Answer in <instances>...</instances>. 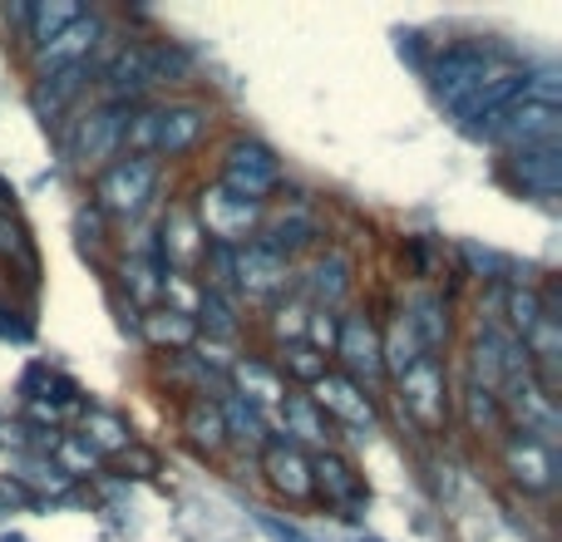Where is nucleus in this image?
Masks as SVG:
<instances>
[{"label":"nucleus","mask_w":562,"mask_h":542,"mask_svg":"<svg viewBox=\"0 0 562 542\" xmlns=\"http://www.w3.org/2000/svg\"><path fill=\"white\" fill-rule=\"evenodd\" d=\"M154 188H158V158H144V154L114 158L109 168H99L94 207L99 213H114V217H134L148 207Z\"/></svg>","instance_id":"nucleus-1"},{"label":"nucleus","mask_w":562,"mask_h":542,"mask_svg":"<svg viewBox=\"0 0 562 542\" xmlns=\"http://www.w3.org/2000/svg\"><path fill=\"white\" fill-rule=\"evenodd\" d=\"M395 385H400V399H405L409 419H415L425 434H439L449 419V380H445L439 355H419Z\"/></svg>","instance_id":"nucleus-2"},{"label":"nucleus","mask_w":562,"mask_h":542,"mask_svg":"<svg viewBox=\"0 0 562 542\" xmlns=\"http://www.w3.org/2000/svg\"><path fill=\"white\" fill-rule=\"evenodd\" d=\"M281 183V163L267 144L257 138H237L223 154V188L233 197H247V203H262L267 193Z\"/></svg>","instance_id":"nucleus-3"},{"label":"nucleus","mask_w":562,"mask_h":542,"mask_svg":"<svg viewBox=\"0 0 562 542\" xmlns=\"http://www.w3.org/2000/svg\"><path fill=\"white\" fill-rule=\"evenodd\" d=\"M128 118H134V104H114V99H109V104H99V109H89V114L79 118L75 144H69L75 163H85V168H109V158L124 148Z\"/></svg>","instance_id":"nucleus-4"},{"label":"nucleus","mask_w":562,"mask_h":542,"mask_svg":"<svg viewBox=\"0 0 562 542\" xmlns=\"http://www.w3.org/2000/svg\"><path fill=\"white\" fill-rule=\"evenodd\" d=\"M558 128H562V109L533 104V99H514V104L488 124L484 138H498V144H508L518 154V148H553Z\"/></svg>","instance_id":"nucleus-5"},{"label":"nucleus","mask_w":562,"mask_h":542,"mask_svg":"<svg viewBox=\"0 0 562 542\" xmlns=\"http://www.w3.org/2000/svg\"><path fill=\"white\" fill-rule=\"evenodd\" d=\"M508 459V474H514V484L524 488V494H553L558 488V444L543 434H528V429H514V439H508L504 449Z\"/></svg>","instance_id":"nucleus-6"},{"label":"nucleus","mask_w":562,"mask_h":542,"mask_svg":"<svg viewBox=\"0 0 562 542\" xmlns=\"http://www.w3.org/2000/svg\"><path fill=\"white\" fill-rule=\"evenodd\" d=\"M484 75H494V49L449 45L445 55L435 59V69H429V84H435V94L445 99V104H454V99H464Z\"/></svg>","instance_id":"nucleus-7"},{"label":"nucleus","mask_w":562,"mask_h":542,"mask_svg":"<svg viewBox=\"0 0 562 542\" xmlns=\"http://www.w3.org/2000/svg\"><path fill=\"white\" fill-rule=\"evenodd\" d=\"M316 395H311V405L321 409V415L340 419L346 429H375V399L366 395V385H356L350 375H336V370H326V375L316 380Z\"/></svg>","instance_id":"nucleus-8"},{"label":"nucleus","mask_w":562,"mask_h":542,"mask_svg":"<svg viewBox=\"0 0 562 542\" xmlns=\"http://www.w3.org/2000/svg\"><path fill=\"white\" fill-rule=\"evenodd\" d=\"M257 207L262 203H247V197H233L227 188H213V193H203L198 227H203V237H213V242L237 247V242H247V233H252Z\"/></svg>","instance_id":"nucleus-9"},{"label":"nucleus","mask_w":562,"mask_h":542,"mask_svg":"<svg viewBox=\"0 0 562 542\" xmlns=\"http://www.w3.org/2000/svg\"><path fill=\"white\" fill-rule=\"evenodd\" d=\"M262 468H267V484H272L281 498H291V504H306V498L316 494V484H311V454L301 444H291L286 434H277L272 444L262 449Z\"/></svg>","instance_id":"nucleus-10"},{"label":"nucleus","mask_w":562,"mask_h":542,"mask_svg":"<svg viewBox=\"0 0 562 542\" xmlns=\"http://www.w3.org/2000/svg\"><path fill=\"white\" fill-rule=\"evenodd\" d=\"M330 346H336V355L346 360L340 375H350L356 385L380 375V336H375V326H370V316H340Z\"/></svg>","instance_id":"nucleus-11"},{"label":"nucleus","mask_w":562,"mask_h":542,"mask_svg":"<svg viewBox=\"0 0 562 542\" xmlns=\"http://www.w3.org/2000/svg\"><path fill=\"white\" fill-rule=\"evenodd\" d=\"M504 178L514 188H524V193H533V197H558V188H562L558 144L553 148H518V154H508Z\"/></svg>","instance_id":"nucleus-12"},{"label":"nucleus","mask_w":562,"mask_h":542,"mask_svg":"<svg viewBox=\"0 0 562 542\" xmlns=\"http://www.w3.org/2000/svg\"><path fill=\"white\" fill-rule=\"evenodd\" d=\"M291 276V262L277 257L267 242H247L237 247V291H252V296H277Z\"/></svg>","instance_id":"nucleus-13"},{"label":"nucleus","mask_w":562,"mask_h":542,"mask_svg":"<svg viewBox=\"0 0 562 542\" xmlns=\"http://www.w3.org/2000/svg\"><path fill=\"white\" fill-rule=\"evenodd\" d=\"M207 128V109L203 104H168L158 109V154L168 158H183L198 148V138H203Z\"/></svg>","instance_id":"nucleus-14"},{"label":"nucleus","mask_w":562,"mask_h":542,"mask_svg":"<svg viewBox=\"0 0 562 542\" xmlns=\"http://www.w3.org/2000/svg\"><path fill=\"white\" fill-rule=\"evenodd\" d=\"M99 15H79L69 30H59L49 45H40L35 49V65H40V75L45 69H59V65H85V55L99 45Z\"/></svg>","instance_id":"nucleus-15"},{"label":"nucleus","mask_w":562,"mask_h":542,"mask_svg":"<svg viewBox=\"0 0 562 542\" xmlns=\"http://www.w3.org/2000/svg\"><path fill=\"white\" fill-rule=\"evenodd\" d=\"M85 75H89V65L45 69V75L35 79V114L45 118V124H49V118H59L79 99V89H85Z\"/></svg>","instance_id":"nucleus-16"},{"label":"nucleus","mask_w":562,"mask_h":542,"mask_svg":"<svg viewBox=\"0 0 562 542\" xmlns=\"http://www.w3.org/2000/svg\"><path fill=\"white\" fill-rule=\"evenodd\" d=\"M311 484H316L336 508H360L366 504V488H360L356 468H350L340 454H330V449L311 459Z\"/></svg>","instance_id":"nucleus-17"},{"label":"nucleus","mask_w":562,"mask_h":542,"mask_svg":"<svg viewBox=\"0 0 562 542\" xmlns=\"http://www.w3.org/2000/svg\"><path fill=\"white\" fill-rule=\"evenodd\" d=\"M405 326H409V336L419 340V350H425V355H435V350L445 346V336H449L445 296H435V291H415V296H409V306H405Z\"/></svg>","instance_id":"nucleus-18"},{"label":"nucleus","mask_w":562,"mask_h":542,"mask_svg":"<svg viewBox=\"0 0 562 542\" xmlns=\"http://www.w3.org/2000/svg\"><path fill=\"white\" fill-rule=\"evenodd\" d=\"M158 252H164V267L168 262H183V267H198L207 252V237L203 227H198L193 213H183V207H173L164 223V242H158Z\"/></svg>","instance_id":"nucleus-19"},{"label":"nucleus","mask_w":562,"mask_h":542,"mask_svg":"<svg viewBox=\"0 0 562 542\" xmlns=\"http://www.w3.org/2000/svg\"><path fill=\"white\" fill-rule=\"evenodd\" d=\"M233 385H237V399H247V405H257V409H272L286 399V380H281L272 365H262V360H237Z\"/></svg>","instance_id":"nucleus-20"},{"label":"nucleus","mask_w":562,"mask_h":542,"mask_svg":"<svg viewBox=\"0 0 562 542\" xmlns=\"http://www.w3.org/2000/svg\"><path fill=\"white\" fill-rule=\"evenodd\" d=\"M138 330H144L148 346H173V350H188L198 340V320L183 316V310H173V306L148 310V316L138 320Z\"/></svg>","instance_id":"nucleus-21"},{"label":"nucleus","mask_w":562,"mask_h":542,"mask_svg":"<svg viewBox=\"0 0 562 542\" xmlns=\"http://www.w3.org/2000/svg\"><path fill=\"white\" fill-rule=\"evenodd\" d=\"M281 419H286V439H291V444H301V439L326 444V439H330L326 415L311 405V395H286V399H281Z\"/></svg>","instance_id":"nucleus-22"},{"label":"nucleus","mask_w":562,"mask_h":542,"mask_svg":"<svg viewBox=\"0 0 562 542\" xmlns=\"http://www.w3.org/2000/svg\"><path fill=\"white\" fill-rule=\"evenodd\" d=\"M183 434L193 439L198 449H223L227 444V429H223V409H217V399L198 395L193 405L183 409Z\"/></svg>","instance_id":"nucleus-23"},{"label":"nucleus","mask_w":562,"mask_h":542,"mask_svg":"<svg viewBox=\"0 0 562 542\" xmlns=\"http://www.w3.org/2000/svg\"><path fill=\"white\" fill-rule=\"evenodd\" d=\"M193 320L207 326V340H237V330H243V320H237V301L217 296V291H203V296H198Z\"/></svg>","instance_id":"nucleus-24"},{"label":"nucleus","mask_w":562,"mask_h":542,"mask_svg":"<svg viewBox=\"0 0 562 542\" xmlns=\"http://www.w3.org/2000/svg\"><path fill=\"white\" fill-rule=\"evenodd\" d=\"M350 291V257L346 252H326L311 271V296L321 301V306H340Z\"/></svg>","instance_id":"nucleus-25"},{"label":"nucleus","mask_w":562,"mask_h":542,"mask_svg":"<svg viewBox=\"0 0 562 542\" xmlns=\"http://www.w3.org/2000/svg\"><path fill=\"white\" fill-rule=\"evenodd\" d=\"M85 439L89 449H94V454H124L128 444H134V439H128V425L119 415H109V409H89L85 415Z\"/></svg>","instance_id":"nucleus-26"},{"label":"nucleus","mask_w":562,"mask_h":542,"mask_svg":"<svg viewBox=\"0 0 562 542\" xmlns=\"http://www.w3.org/2000/svg\"><path fill=\"white\" fill-rule=\"evenodd\" d=\"M425 355V350H419V340L409 336V326H405V316L395 320V326H390V336L380 340V370H385L390 380H400L405 375L409 365H415V360Z\"/></svg>","instance_id":"nucleus-27"},{"label":"nucleus","mask_w":562,"mask_h":542,"mask_svg":"<svg viewBox=\"0 0 562 542\" xmlns=\"http://www.w3.org/2000/svg\"><path fill=\"white\" fill-rule=\"evenodd\" d=\"M203 276H207V286L203 291H217V296H233L237 301V247H227V242H207V252H203Z\"/></svg>","instance_id":"nucleus-28"},{"label":"nucleus","mask_w":562,"mask_h":542,"mask_svg":"<svg viewBox=\"0 0 562 542\" xmlns=\"http://www.w3.org/2000/svg\"><path fill=\"white\" fill-rule=\"evenodd\" d=\"M85 15V10L75 5V0H55V5H30V39L40 45H49V39L59 35V30H69L75 20Z\"/></svg>","instance_id":"nucleus-29"},{"label":"nucleus","mask_w":562,"mask_h":542,"mask_svg":"<svg viewBox=\"0 0 562 542\" xmlns=\"http://www.w3.org/2000/svg\"><path fill=\"white\" fill-rule=\"evenodd\" d=\"M144 69H148V89L168 84V79H183L193 69V55L183 45H144Z\"/></svg>","instance_id":"nucleus-30"},{"label":"nucleus","mask_w":562,"mask_h":542,"mask_svg":"<svg viewBox=\"0 0 562 542\" xmlns=\"http://www.w3.org/2000/svg\"><path fill=\"white\" fill-rule=\"evenodd\" d=\"M49 459H55V468L65 478H89V474H94V464H99V454L79 434H59L55 449H49Z\"/></svg>","instance_id":"nucleus-31"},{"label":"nucleus","mask_w":562,"mask_h":542,"mask_svg":"<svg viewBox=\"0 0 562 542\" xmlns=\"http://www.w3.org/2000/svg\"><path fill=\"white\" fill-rule=\"evenodd\" d=\"M217 409H223V429H227V439H262V434H267L262 409L247 405V399L227 395V399H217Z\"/></svg>","instance_id":"nucleus-32"},{"label":"nucleus","mask_w":562,"mask_h":542,"mask_svg":"<svg viewBox=\"0 0 562 542\" xmlns=\"http://www.w3.org/2000/svg\"><path fill=\"white\" fill-rule=\"evenodd\" d=\"M311 237H316V223H311L306 213H296V217H281L272 233L257 237V242H267L277 257H291V252H301V247H306Z\"/></svg>","instance_id":"nucleus-33"},{"label":"nucleus","mask_w":562,"mask_h":542,"mask_svg":"<svg viewBox=\"0 0 562 542\" xmlns=\"http://www.w3.org/2000/svg\"><path fill=\"white\" fill-rule=\"evenodd\" d=\"M286 375H296L301 385H316V380L326 375V355H321L316 346H306V340H296V346L286 350Z\"/></svg>","instance_id":"nucleus-34"},{"label":"nucleus","mask_w":562,"mask_h":542,"mask_svg":"<svg viewBox=\"0 0 562 542\" xmlns=\"http://www.w3.org/2000/svg\"><path fill=\"white\" fill-rule=\"evenodd\" d=\"M464 405H469V425H474V429H498V425H504V405H498L494 389L469 385Z\"/></svg>","instance_id":"nucleus-35"},{"label":"nucleus","mask_w":562,"mask_h":542,"mask_svg":"<svg viewBox=\"0 0 562 542\" xmlns=\"http://www.w3.org/2000/svg\"><path fill=\"white\" fill-rule=\"evenodd\" d=\"M0 257L25 262V271L35 276V252H30V242H25V227H20L15 217H5V213H0Z\"/></svg>","instance_id":"nucleus-36"},{"label":"nucleus","mask_w":562,"mask_h":542,"mask_svg":"<svg viewBox=\"0 0 562 542\" xmlns=\"http://www.w3.org/2000/svg\"><path fill=\"white\" fill-rule=\"evenodd\" d=\"M543 301H538V291H508V320H514V330H524V336H528V330H533V320L538 316H543Z\"/></svg>","instance_id":"nucleus-37"},{"label":"nucleus","mask_w":562,"mask_h":542,"mask_svg":"<svg viewBox=\"0 0 562 542\" xmlns=\"http://www.w3.org/2000/svg\"><path fill=\"white\" fill-rule=\"evenodd\" d=\"M252 518H257V528H262V533L272 538V542H316L311 533H301L296 523H286V518H277V513H262V508H257Z\"/></svg>","instance_id":"nucleus-38"},{"label":"nucleus","mask_w":562,"mask_h":542,"mask_svg":"<svg viewBox=\"0 0 562 542\" xmlns=\"http://www.w3.org/2000/svg\"><path fill=\"white\" fill-rule=\"evenodd\" d=\"M134 138L138 144V154L148 158V148H158V109H148V114H138V124L128 118V134H124V144Z\"/></svg>","instance_id":"nucleus-39"},{"label":"nucleus","mask_w":562,"mask_h":542,"mask_svg":"<svg viewBox=\"0 0 562 542\" xmlns=\"http://www.w3.org/2000/svg\"><path fill=\"white\" fill-rule=\"evenodd\" d=\"M464 257H469V267H474L479 276H498V271H504V257L484 252V247H474V242H464Z\"/></svg>","instance_id":"nucleus-40"},{"label":"nucleus","mask_w":562,"mask_h":542,"mask_svg":"<svg viewBox=\"0 0 562 542\" xmlns=\"http://www.w3.org/2000/svg\"><path fill=\"white\" fill-rule=\"evenodd\" d=\"M15 504H35V498H30L20 484H10V478H0V513H5V508H15Z\"/></svg>","instance_id":"nucleus-41"},{"label":"nucleus","mask_w":562,"mask_h":542,"mask_svg":"<svg viewBox=\"0 0 562 542\" xmlns=\"http://www.w3.org/2000/svg\"><path fill=\"white\" fill-rule=\"evenodd\" d=\"M124 464H134V468H138V474H158V459H154V454H148V449H134V444H128V449H124Z\"/></svg>","instance_id":"nucleus-42"},{"label":"nucleus","mask_w":562,"mask_h":542,"mask_svg":"<svg viewBox=\"0 0 562 542\" xmlns=\"http://www.w3.org/2000/svg\"><path fill=\"white\" fill-rule=\"evenodd\" d=\"M360 542H380V538H360Z\"/></svg>","instance_id":"nucleus-43"},{"label":"nucleus","mask_w":562,"mask_h":542,"mask_svg":"<svg viewBox=\"0 0 562 542\" xmlns=\"http://www.w3.org/2000/svg\"><path fill=\"white\" fill-rule=\"evenodd\" d=\"M0 197H5V183H0Z\"/></svg>","instance_id":"nucleus-44"}]
</instances>
